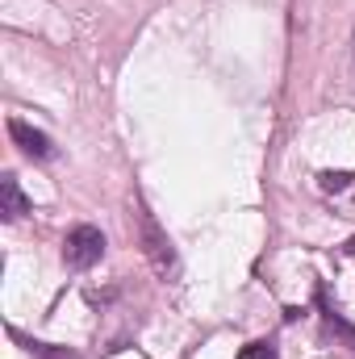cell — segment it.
Masks as SVG:
<instances>
[{
    "mask_svg": "<svg viewBox=\"0 0 355 359\" xmlns=\"http://www.w3.org/2000/svg\"><path fill=\"white\" fill-rule=\"evenodd\" d=\"M138 243H142V255H147V264L155 268V276H176V251H172V238L163 234V226L147 213V205H138Z\"/></svg>",
    "mask_w": 355,
    "mask_h": 359,
    "instance_id": "cell-1",
    "label": "cell"
},
{
    "mask_svg": "<svg viewBox=\"0 0 355 359\" xmlns=\"http://www.w3.org/2000/svg\"><path fill=\"white\" fill-rule=\"evenodd\" d=\"M105 255V234L96 226H76L67 238H63V264L76 271H88L92 264H100Z\"/></svg>",
    "mask_w": 355,
    "mask_h": 359,
    "instance_id": "cell-2",
    "label": "cell"
},
{
    "mask_svg": "<svg viewBox=\"0 0 355 359\" xmlns=\"http://www.w3.org/2000/svg\"><path fill=\"white\" fill-rule=\"evenodd\" d=\"M8 134H13V142H17V147L29 155V159H51V155H55V142H51L42 130L25 126L21 117H13V121H8Z\"/></svg>",
    "mask_w": 355,
    "mask_h": 359,
    "instance_id": "cell-3",
    "label": "cell"
},
{
    "mask_svg": "<svg viewBox=\"0 0 355 359\" xmlns=\"http://www.w3.org/2000/svg\"><path fill=\"white\" fill-rule=\"evenodd\" d=\"M0 213H4V222H17V217H25V213H29V196L21 192L17 176L0 180Z\"/></svg>",
    "mask_w": 355,
    "mask_h": 359,
    "instance_id": "cell-4",
    "label": "cell"
},
{
    "mask_svg": "<svg viewBox=\"0 0 355 359\" xmlns=\"http://www.w3.org/2000/svg\"><path fill=\"white\" fill-rule=\"evenodd\" d=\"M318 309H322V318H326V330H339V339H347V343L355 347V326H351V322H343V318H339V309L330 305L326 288H318Z\"/></svg>",
    "mask_w": 355,
    "mask_h": 359,
    "instance_id": "cell-5",
    "label": "cell"
},
{
    "mask_svg": "<svg viewBox=\"0 0 355 359\" xmlns=\"http://www.w3.org/2000/svg\"><path fill=\"white\" fill-rule=\"evenodd\" d=\"M239 359H280V355H276V343H264V339H260V343H247V347L239 351Z\"/></svg>",
    "mask_w": 355,
    "mask_h": 359,
    "instance_id": "cell-6",
    "label": "cell"
},
{
    "mask_svg": "<svg viewBox=\"0 0 355 359\" xmlns=\"http://www.w3.org/2000/svg\"><path fill=\"white\" fill-rule=\"evenodd\" d=\"M322 188H326V192H343V188H347V184H351V176H347V172H322Z\"/></svg>",
    "mask_w": 355,
    "mask_h": 359,
    "instance_id": "cell-7",
    "label": "cell"
},
{
    "mask_svg": "<svg viewBox=\"0 0 355 359\" xmlns=\"http://www.w3.org/2000/svg\"><path fill=\"white\" fill-rule=\"evenodd\" d=\"M343 251H347V255H355V234L347 238V243H343Z\"/></svg>",
    "mask_w": 355,
    "mask_h": 359,
    "instance_id": "cell-8",
    "label": "cell"
},
{
    "mask_svg": "<svg viewBox=\"0 0 355 359\" xmlns=\"http://www.w3.org/2000/svg\"><path fill=\"white\" fill-rule=\"evenodd\" d=\"M351 55H355V38H351Z\"/></svg>",
    "mask_w": 355,
    "mask_h": 359,
    "instance_id": "cell-9",
    "label": "cell"
}]
</instances>
